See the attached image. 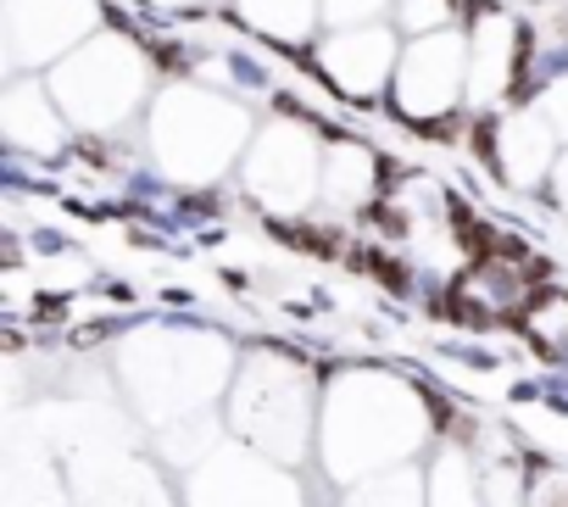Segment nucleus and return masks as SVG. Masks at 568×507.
Instances as JSON below:
<instances>
[{
	"instance_id": "f257e3e1",
	"label": "nucleus",
	"mask_w": 568,
	"mask_h": 507,
	"mask_svg": "<svg viewBox=\"0 0 568 507\" xmlns=\"http://www.w3.org/2000/svg\"><path fill=\"white\" fill-rule=\"evenodd\" d=\"M324 407V463L341 479H363L424 440V407L390 374H341Z\"/></svg>"
},
{
	"instance_id": "f03ea898",
	"label": "nucleus",
	"mask_w": 568,
	"mask_h": 507,
	"mask_svg": "<svg viewBox=\"0 0 568 507\" xmlns=\"http://www.w3.org/2000/svg\"><path fill=\"white\" fill-rule=\"evenodd\" d=\"M251 112L217 90H195V84H173L151 101L145 112V140L151 156L168 179L179 184H212L223 179L234 162H245L251 151Z\"/></svg>"
},
{
	"instance_id": "7ed1b4c3",
	"label": "nucleus",
	"mask_w": 568,
	"mask_h": 507,
	"mask_svg": "<svg viewBox=\"0 0 568 507\" xmlns=\"http://www.w3.org/2000/svg\"><path fill=\"white\" fill-rule=\"evenodd\" d=\"M51 95L62 101L73 129H123L145 101H151V62L140 51V40L118 34V29H95L79 51H68L51 73H45Z\"/></svg>"
},
{
	"instance_id": "20e7f679",
	"label": "nucleus",
	"mask_w": 568,
	"mask_h": 507,
	"mask_svg": "<svg viewBox=\"0 0 568 507\" xmlns=\"http://www.w3.org/2000/svg\"><path fill=\"white\" fill-rule=\"evenodd\" d=\"M234 429L251 435L262 452L296 463L313 435V379L291 357H251L240 391H234Z\"/></svg>"
},
{
	"instance_id": "39448f33",
	"label": "nucleus",
	"mask_w": 568,
	"mask_h": 507,
	"mask_svg": "<svg viewBox=\"0 0 568 507\" xmlns=\"http://www.w3.org/2000/svg\"><path fill=\"white\" fill-rule=\"evenodd\" d=\"M245 195L278 217H296L324 195V145L318 129L296 118H267L245 151Z\"/></svg>"
},
{
	"instance_id": "423d86ee",
	"label": "nucleus",
	"mask_w": 568,
	"mask_h": 507,
	"mask_svg": "<svg viewBox=\"0 0 568 507\" xmlns=\"http://www.w3.org/2000/svg\"><path fill=\"white\" fill-rule=\"evenodd\" d=\"M390 107H396V118H407L418 129L446 123L457 107H468V34H457V29L413 34L396 62Z\"/></svg>"
},
{
	"instance_id": "0eeeda50",
	"label": "nucleus",
	"mask_w": 568,
	"mask_h": 507,
	"mask_svg": "<svg viewBox=\"0 0 568 507\" xmlns=\"http://www.w3.org/2000/svg\"><path fill=\"white\" fill-rule=\"evenodd\" d=\"M95 29H101L95 0H7V7H0V45H7L12 79L18 73H51Z\"/></svg>"
},
{
	"instance_id": "6e6552de",
	"label": "nucleus",
	"mask_w": 568,
	"mask_h": 507,
	"mask_svg": "<svg viewBox=\"0 0 568 507\" xmlns=\"http://www.w3.org/2000/svg\"><path fill=\"white\" fill-rule=\"evenodd\" d=\"M313 62L324 73L329 90H341L346 101H374L379 90L396 84V62H402V40L385 23L368 29H329L313 45Z\"/></svg>"
},
{
	"instance_id": "1a4fd4ad",
	"label": "nucleus",
	"mask_w": 568,
	"mask_h": 507,
	"mask_svg": "<svg viewBox=\"0 0 568 507\" xmlns=\"http://www.w3.org/2000/svg\"><path fill=\"white\" fill-rule=\"evenodd\" d=\"M557 129L546 123V112L529 107H507L490 118L485 129V168L507 184V190H540L557 168Z\"/></svg>"
},
{
	"instance_id": "9d476101",
	"label": "nucleus",
	"mask_w": 568,
	"mask_h": 507,
	"mask_svg": "<svg viewBox=\"0 0 568 507\" xmlns=\"http://www.w3.org/2000/svg\"><path fill=\"white\" fill-rule=\"evenodd\" d=\"M518 68H524V29L501 7H485L468 29V107L474 112L501 107L518 84Z\"/></svg>"
},
{
	"instance_id": "9b49d317",
	"label": "nucleus",
	"mask_w": 568,
	"mask_h": 507,
	"mask_svg": "<svg viewBox=\"0 0 568 507\" xmlns=\"http://www.w3.org/2000/svg\"><path fill=\"white\" fill-rule=\"evenodd\" d=\"M68 112L62 101L51 95L45 79L34 73H18L7 84V95H0V134H7L12 151H29V156H57L68 145Z\"/></svg>"
},
{
	"instance_id": "f8f14e48",
	"label": "nucleus",
	"mask_w": 568,
	"mask_h": 507,
	"mask_svg": "<svg viewBox=\"0 0 568 507\" xmlns=\"http://www.w3.org/2000/svg\"><path fill=\"white\" fill-rule=\"evenodd\" d=\"M379 195V156L363 140L324 145V201L329 206H368Z\"/></svg>"
},
{
	"instance_id": "ddd939ff",
	"label": "nucleus",
	"mask_w": 568,
	"mask_h": 507,
	"mask_svg": "<svg viewBox=\"0 0 568 507\" xmlns=\"http://www.w3.org/2000/svg\"><path fill=\"white\" fill-rule=\"evenodd\" d=\"M234 12L251 34L278 45H307L324 29V0H234Z\"/></svg>"
},
{
	"instance_id": "4468645a",
	"label": "nucleus",
	"mask_w": 568,
	"mask_h": 507,
	"mask_svg": "<svg viewBox=\"0 0 568 507\" xmlns=\"http://www.w3.org/2000/svg\"><path fill=\"white\" fill-rule=\"evenodd\" d=\"M524 335L540 357H568V291L529 296L524 307Z\"/></svg>"
},
{
	"instance_id": "2eb2a0df",
	"label": "nucleus",
	"mask_w": 568,
	"mask_h": 507,
	"mask_svg": "<svg viewBox=\"0 0 568 507\" xmlns=\"http://www.w3.org/2000/svg\"><path fill=\"white\" fill-rule=\"evenodd\" d=\"M479 490H485V485H474L468 457H463L457 446H446V452L435 457V468H429V507H485Z\"/></svg>"
},
{
	"instance_id": "dca6fc26",
	"label": "nucleus",
	"mask_w": 568,
	"mask_h": 507,
	"mask_svg": "<svg viewBox=\"0 0 568 507\" xmlns=\"http://www.w3.org/2000/svg\"><path fill=\"white\" fill-rule=\"evenodd\" d=\"M396 18V0H324V29H368Z\"/></svg>"
},
{
	"instance_id": "f3484780",
	"label": "nucleus",
	"mask_w": 568,
	"mask_h": 507,
	"mask_svg": "<svg viewBox=\"0 0 568 507\" xmlns=\"http://www.w3.org/2000/svg\"><path fill=\"white\" fill-rule=\"evenodd\" d=\"M346 507H424V501L407 474H385V479H368L363 490H352Z\"/></svg>"
},
{
	"instance_id": "a211bd4d",
	"label": "nucleus",
	"mask_w": 568,
	"mask_h": 507,
	"mask_svg": "<svg viewBox=\"0 0 568 507\" xmlns=\"http://www.w3.org/2000/svg\"><path fill=\"white\" fill-rule=\"evenodd\" d=\"M396 23H402V34L452 29V0H396Z\"/></svg>"
},
{
	"instance_id": "6ab92c4d",
	"label": "nucleus",
	"mask_w": 568,
	"mask_h": 507,
	"mask_svg": "<svg viewBox=\"0 0 568 507\" xmlns=\"http://www.w3.org/2000/svg\"><path fill=\"white\" fill-rule=\"evenodd\" d=\"M535 107L546 112V123L557 129V140H568V73H557V79L535 95Z\"/></svg>"
},
{
	"instance_id": "aec40b11",
	"label": "nucleus",
	"mask_w": 568,
	"mask_h": 507,
	"mask_svg": "<svg viewBox=\"0 0 568 507\" xmlns=\"http://www.w3.org/2000/svg\"><path fill=\"white\" fill-rule=\"evenodd\" d=\"M546 190H551V201H557V212L568 217V151L557 156V168H551V179H546Z\"/></svg>"
},
{
	"instance_id": "412c9836",
	"label": "nucleus",
	"mask_w": 568,
	"mask_h": 507,
	"mask_svg": "<svg viewBox=\"0 0 568 507\" xmlns=\"http://www.w3.org/2000/svg\"><path fill=\"white\" fill-rule=\"evenodd\" d=\"M151 7H184V0H151Z\"/></svg>"
}]
</instances>
